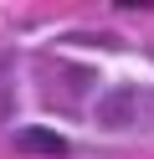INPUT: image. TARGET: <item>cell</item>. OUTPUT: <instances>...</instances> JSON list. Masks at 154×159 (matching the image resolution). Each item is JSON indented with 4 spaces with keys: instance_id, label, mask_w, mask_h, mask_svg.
Masks as SVG:
<instances>
[{
    "instance_id": "obj_2",
    "label": "cell",
    "mask_w": 154,
    "mask_h": 159,
    "mask_svg": "<svg viewBox=\"0 0 154 159\" xmlns=\"http://www.w3.org/2000/svg\"><path fill=\"white\" fill-rule=\"evenodd\" d=\"M16 144H21V149H31V154H67V144H62L51 128H21Z\"/></svg>"
},
{
    "instance_id": "obj_1",
    "label": "cell",
    "mask_w": 154,
    "mask_h": 159,
    "mask_svg": "<svg viewBox=\"0 0 154 159\" xmlns=\"http://www.w3.org/2000/svg\"><path fill=\"white\" fill-rule=\"evenodd\" d=\"M128 108H154V98L149 93H113V98H103V123L108 128H118V118H128Z\"/></svg>"
}]
</instances>
